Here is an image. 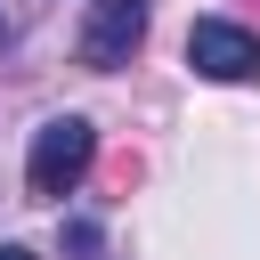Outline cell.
I'll return each mask as SVG.
<instances>
[{
	"instance_id": "obj_3",
	"label": "cell",
	"mask_w": 260,
	"mask_h": 260,
	"mask_svg": "<svg viewBox=\"0 0 260 260\" xmlns=\"http://www.w3.org/2000/svg\"><path fill=\"white\" fill-rule=\"evenodd\" d=\"M146 8L154 0H89V24H81V65L89 73H122L146 41Z\"/></svg>"
},
{
	"instance_id": "obj_4",
	"label": "cell",
	"mask_w": 260,
	"mask_h": 260,
	"mask_svg": "<svg viewBox=\"0 0 260 260\" xmlns=\"http://www.w3.org/2000/svg\"><path fill=\"white\" fill-rule=\"evenodd\" d=\"M8 41H16V24H8V8H0V49H8Z\"/></svg>"
},
{
	"instance_id": "obj_1",
	"label": "cell",
	"mask_w": 260,
	"mask_h": 260,
	"mask_svg": "<svg viewBox=\"0 0 260 260\" xmlns=\"http://www.w3.org/2000/svg\"><path fill=\"white\" fill-rule=\"evenodd\" d=\"M89 162H98V130H89V114H57V122H41V130H32L24 187H32L41 203H65V195L89 179Z\"/></svg>"
},
{
	"instance_id": "obj_2",
	"label": "cell",
	"mask_w": 260,
	"mask_h": 260,
	"mask_svg": "<svg viewBox=\"0 0 260 260\" xmlns=\"http://www.w3.org/2000/svg\"><path fill=\"white\" fill-rule=\"evenodd\" d=\"M187 65H195L203 81H260V32H252V24H228V16H195Z\"/></svg>"
},
{
	"instance_id": "obj_5",
	"label": "cell",
	"mask_w": 260,
	"mask_h": 260,
	"mask_svg": "<svg viewBox=\"0 0 260 260\" xmlns=\"http://www.w3.org/2000/svg\"><path fill=\"white\" fill-rule=\"evenodd\" d=\"M0 260H32V252H24V244H0Z\"/></svg>"
}]
</instances>
